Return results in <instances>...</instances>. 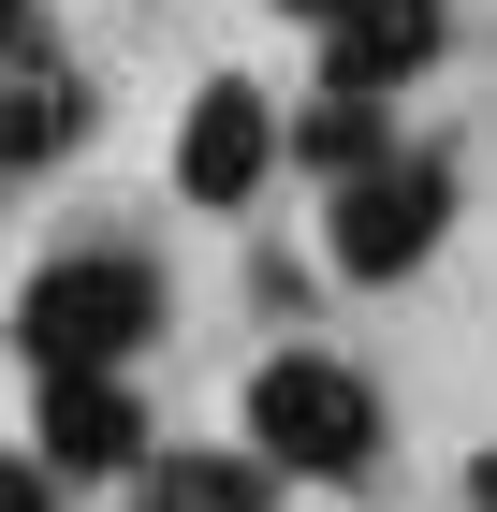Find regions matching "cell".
Returning <instances> with one entry per match:
<instances>
[{
    "label": "cell",
    "instance_id": "cell-2",
    "mask_svg": "<svg viewBox=\"0 0 497 512\" xmlns=\"http://www.w3.org/2000/svg\"><path fill=\"white\" fill-rule=\"evenodd\" d=\"M161 337V278L132 249H59L30 278V308H15V352L30 366H132Z\"/></svg>",
    "mask_w": 497,
    "mask_h": 512
},
{
    "label": "cell",
    "instance_id": "cell-3",
    "mask_svg": "<svg viewBox=\"0 0 497 512\" xmlns=\"http://www.w3.org/2000/svg\"><path fill=\"white\" fill-rule=\"evenodd\" d=\"M439 235H454V161H439V147H381V161H351L337 191H322L337 278H410Z\"/></svg>",
    "mask_w": 497,
    "mask_h": 512
},
{
    "label": "cell",
    "instance_id": "cell-5",
    "mask_svg": "<svg viewBox=\"0 0 497 512\" xmlns=\"http://www.w3.org/2000/svg\"><path fill=\"white\" fill-rule=\"evenodd\" d=\"M264 176H278V103L249 74H220L191 118H176V191H191V205H249Z\"/></svg>",
    "mask_w": 497,
    "mask_h": 512
},
{
    "label": "cell",
    "instance_id": "cell-13",
    "mask_svg": "<svg viewBox=\"0 0 497 512\" xmlns=\"http://www.w3.org/2000/svg\"><path fill=\"white\" fill-rule=\"evenodd\" d=\"M15 30H30V0H0V44H15Z\"/></svg>",
    "mask_w": 497,
    "mask_h": 512
},
{
    "label": "cell",
    "instance_id": "cell-7",
    "mask_svg": "<svg viewBox=\"0 0 497 512\" xmlns=\"http://www.w3.org/2000/svg\"><path fill=\"white\" fill-rule=\"evenodd\" d=\"M424 59H439V0H366L351 30H322V88L337 103H395Z\"/></svg>",
    "mask_w": 497,
    "mask_h": 512
},
{
    "label": "cell",
    "instance_id": "cell-8",
    "mask_svg": "<svg viewBox=\"0 0 497 512\" xmlns=\"http://www.w3.org/2000/svg\"><path fill=\"white\" fill-rule=\"evenodd\" d=\"M264 454H147V498L161 512H264Z\"/></svg>",
    "mask_w": 497,
    "mask_h": 512
},
{
    "label": "cell",
    "instance_id": "cell-4",
    "mask_svg": "<svg viewBox=\"0 0 497 512\" xmlns=\"http://www.w3.org/2000/svg\"><path fill=\"white\" fill-rule=\"evenodd\" d=\"M30 469H44V483H117V469H147V410H132L117 366H44Z\"/></svg>",
    "mask_w": 497,
    "mask_h": 512
},
{
    "label": "cell",
    "instance_id": "cell-1",
    "mask_svg": "<svg viewBox=\"0 0 497 512\" xmlns=\"http://www.w3.org/2000/svg\"><path fill=\"white\" fill-rule=\"evenodd\" d=\"M249 454H264L278 483H351L366 454H381V395H366V366L278 352L264 381H249Z\"/></svg>",
    "mask_w": 497,
    "mask_h": 512
},
{
    "label": "cell",
    "instance_id": "cell-14",
    "mask_svg": "<svg viewBox=\"0 0 497 512\" xmlns=\"http://www.w3.org/2000/svg\"><path fill=\"white\" fill-rule=\"evenodd\" d=\"M147 512H161V498H147Z\"/></svg>",
    "mask_w": 497,
    "mask_h": 512
},
{
    "label": "cell",
    "instance_id": "cell-12",
    "mask_svg": "<svg viewBox=\"0 0 497 512\" xmlns=\"http://www.w3.org/2000/svg\"><path fill=\"white\" fill-rule=\"evenodd\" d=\"M468 512H497V454H468Z\"/></svg>",
    "mask_w": 497,
    "mask_h": 512
},
{
    "label": "cell",
    "instance_id": "cell-6",
    "mask_svg": "<svg viewBox=\"0 0 497 512\" xmlns=\"http://www.w3.org/2000/svg\"><path fill=\"white\" fill-rule=\"evenodd\" d=\"M88 147V88L44 30H15V74H0V176H44V161Z\"/></svg>",
    "mask_w": 497,
    "mask_h": 512
},
{
    "label": "cell",
    "instance_id": "cell-10",
    "mask_svg": "<svg viewBox=\"0 0 497 512\" xmlns=\"http://www.w3.org/2000/svg\"><path fill=\"white\" fill-rule=\"evenodd\" d=\"M0 512H59V483H44L30 454H0Z\"/></svg>",
    "mask_w": 497,
    "mask_h": 512
},
{
    "label": "cell",
    "instance_id": "cell-11",
    "mask_svg": "<svg viewBox=\"0 0 497 512\" xmlns=\"http://www.w3.org/2000/svg\"><path fill=\"white\" fill-rule=\"evenodd\" d=\"M278 15H307V30H351V15H366V0H278Z\"/></svg>",
    "mask_w": 497,
    "mask_h": 512
},
{
    "label": "cell",
    "instance_id": "cell-9",
    "mask_svg": "<svg viewBox=\"0 0 497 512\" xmlns=\"http://www.w3.org/2000/svg\"><path fill=\"white\" fill-rule=\"evenodd\" d=\"M278 147H293L307 176H351V161H381V103H337V88H322V103H307Z\"/></svg>",
    "mask_w": 497,
    "mask_h": 512
}]
</instances>
